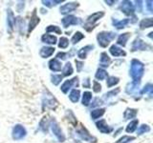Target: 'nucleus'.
Returning <instances> with one entry per match:
<instances>
[{"label":"nucleus","instance_id":"6","mask_svg":"<svg viewBox=\"0 0 153 143\" xmlns=\"http://www.w3.org/2000/svg\"><path fill=\"white\" fill-rule=\"evenodd\" d=\"M78 133L81 136L82 139H84L85 141L88 142H96V138L94 136H92L91 135H89V133L86 131V129L83 127H80L78 130Z\"/></svg>","mask_w":153,"mask_h":143},{"label":"nucleus","instance_id":"23","mask_svg":"<svg viewBox=\"0 0 153 143\" xmlns=\"http://www.w3.org/2000/svg\"><path fill=\"white\" fill-rule=\"evenodd\" d=\"M104 109H96V110H93L92 112H91V117L92 119H97L99 117H100L104 114Z\"/></svg>","mask_w":153,"mask_h":143},{"label":"nucleus","instance_id":"9","mask_svg":"<svg viewBox=\"0 0 153 143\" xmlns=\"http://www.w3.org/2000/svg\"><path fill=\"white\" fill-rule=\"evenodd\" d=\"M121 10L123 12V13L127 14H132L134 12V7L130 1H123L121 5Z\"/></svg>","mask_w":153,"mask_h":143},{"label":"nucleus","instance_id":"2","mask_svg":"<svg viewBox=\"0 0 153 143\" xmlns=\"http://www.w3.org/2000/svg\"><path fill=\"white\" fill-rule=\"evenodd\" d=\"M114 37H115V33L110 32H102L97 36L99 44L102 47H106Z\"/></svg>","mask_w":153,"mask_h":143},{"label":"nucleus","instance_id":"5","mask_svg":"<svg viewBox=\"0 0 153 143\" xmlns=\"http://www.w3.org/2000/svg\"><path fill=\"white\" fill-rule=\"evenodd\" d=\"M51 127H52V131L53 133H54V135L57 137V139H59V141H64L65 137L63 136V133H62L61 129L59 128V124H57L55 120H53L52 123H51Z\"/></svg>","mask_w":153,"mask_h":143},{"label":"nucleus","instance_id":"40","mask_svg":"<svg viewBox=\"0 0 153 143\" xmlns=\"http://www.w3.org/2000/svg\"><path fill=\"white\" fill-rule=\"evenodd\" d=\"M94 92L99 93L100 90H102V86L100 85V83H98L97 81H94V87H93Z\"/></svg>","mask_w":153,"mask_h":143},{"label":"nucleus","instance_id":"3","mask_svg":"<svg viewBox=\"0 0 153 143\" xmlns=\"http://www.w3.org/2000/svg\"><path fill=\"white\" fill-rule=\"evenodd\" d=\"M103 16V13L102 12H100V13H93L92 15H90L87 19V22H86V24L84 25V28L87 30L88 27H91L90 28V30L91 29H93V26H94V24L95 22H97L99 19L100 17H102Z\"/></svg>","mask_w":153,"mask_h":143},{"label":"nucleus","instance_id":"21","mask_svg":"<svg viewBox=\"0 0 153 143\" xmlns=\"http://www.w3.org/2000/svg\"><path fill=\"white\" fill-rule=\"evenodd\" d=\"M138 87H139V82L138 81H134V82L129 84L126 87V93L127 94H133L134 92L138 91Z\"/></svg>","mask_w":153,"mask_h":143},{"label":"nucleus","instance_id":"17","mask_svg":"<svg viewBox=\"0 0 153 143\" xmlns=\"http://www.w3.org/2000/svg\"><path fill=\"white\" fill-rule=\"evenodd\" d=\"M92 49H93V46H91V45H88V46H85L83 48H81V49L78 52V56L81 59H84L86 57V55H87V52L90 50H92Z\"/></svg>","mask_w":153,"mask_h":143},{"label":"nucleus","instance_id":"33","mask_svg":"<svg viewBox=\"0 0 153 143\" xmlns=\"http://www.w3.org/2000/svg\"><path fill=\"white\" fill-rule=\"evenodd\" d=\"M69 45V40L67 39L66 37H61L59 39V47L61 48V49H65Z\"/></svg>","mask_w":153,"mask_h":143},{"label":"nucleus","instance_id":"8","mask_svg":"<svg viewBox=\"0 0 153 143\" xmlns=\"http://www.w3.org/2000/svg\"><path fill=\"white\" fill-rule=\"evenodd\" d=\"M78 7H79L78 3H67V4L63 5V6L60 8V13H63V14H66L68 13L75 11V10Z\"/></svg>","mask_w":153,"mask_h":143},{"label":"nucleus","instance_id":"44","mask_svg":"<svg viewBox=\"0 0 153 143\" xmlns=\"http://www.w3.org/2000/svg\"><path fill=\"white\" fill-rule=\"evenodd\" d=\"M151 5H152V1H147V7H148V10H149L150 12H152Z\"/></svg>","mask_w":153,"mask_h":143},{"label":"nucleus","instance_id":"18","mask_svg":"<svg viewBox=\"0 0 153 143\" xmlns=\"http://www.w3.org/2000/svg\"><path fill=\"white\" fill-rule=\"evenodd\" d=\"M41 40L44 43H47V44L53 45V44H56V37L54 35H44L41 37Z\"/></svg>","mask_w":153,"mask_h":143},{"label":"nucleus","instance_id":"35","mask_svg":"<svg viewBox=\"0 0 153 143\" xmlns=\"http://www.w3.org/2000/svg\"><path fill=\"white\" fill-rule=\"evenodd\" d=\"M61 80H62V75H60V74H54V75H52V83L54 84V85L59 84Z\"/></svg>","mask_w":153,"mask_h":143},{"label":"nucleus","instance_id":"30","mask_svg":"<svg viewBox=\"0 0 153 143\" xmlns=\"http://www.w3.org/2000/svg\"><path fill=\"white\" fill-rule=\"evenodd\" d=\"M138 123H139L138 120H133V121H131L127 125V127H126V132L127 133H133L137 129Z\"/></svg>","mask_w":153,"mask_h":143},{"label":"nucleus","instance_id":"25","mask_svg":"<svg viewBox=\"0 0 153 143\" xmlns=\"http://www.w3.org/2000/svg\"><path fill=\"white\" fill-rule=\"evenodd\" d=\"M7 15H8V25H9V28L12 30V29L13 28V25H14V22H16V20H14L13 13V12L11 11V10H9V11H8Z\"/></svg>","mask_w":153,"mask_h":143},{"label":"nucleus","instance_id":"12","mask_svg":"<svg viewBox=\"0 0 153 143\" xmlns=\"http://www.w3.org/2000/svg\"><path fill=\"white\" fill-rule=\"evenodd\" d=\"M96 125H97V128L102 133H110V132L112 131V129L107 125V123L105 122V120H103V119H102V120L99 121V122H97V124H96Z\"/></svg>","mask_w":153,"mask_h":143},{"label":"nucleus","instance_id":"26","mask_svg":"<svg viewBox=\"0 0 153 143\" xmlns=\"http://www.w3.org/2000/svg\"><path fill=\"white\" fill-rule=\"evenodd\" d=\"M128 22H129L128 19H123V20H121V21L114 20L113 21V24H114V26L116 27L117 29H123V28H124V27L127 25Z\"/></svg>","mask_w":153,"mask_h":143},{"label":"nucleus","instance_id":"42","mask_svg":"<svg viewBox=\"0 0 153 143\" xmlns=\"http://www.w3.org/2000/svg\"><path fill=\"white\" fill-rule=\"evenodd\" d=\"M65 56H66V55L64 54V52H59V54H57V55H56L57 58H62V59H64V58H65ZM57 58H56V59H57Z\"/></svg>","mask_w":153,"mask_h":143},{"label":"nucleus","instance_id":"15","mask_svg":"<svg viewBox=\"0 0 153 143\" xmlns=\"http://www.w3.org/2000/svg\"><path fill=\"white\" fill-rule=\"evenodd\" d=\"M49 68L54 72H59L61 70V63L56 58H54L49 62Z\"/></svg>","mask_w":153,"mask_h":143},{"label":"nucleus","instance_id":"32","mask_svg":"<svg viewBox=\"0 0 153 143\" xmlns=\"http://www.w3.org/2000/svg\"><path fill=\"white\" fill-rule=\"evenodd\" d=\"M118 83H119V78L116 77V76H110V77H108V79H107L108 87H112V86H115Z\"/></svg>","mask_w":153,"mask_h":143},{"label":"nucleus","instance_id":"39","mask_svg":"<svg viewBox=\"0 0 153 143\" xmlns=\"http://www.w3.org/2000/svg\"><path fill=\"white\" fill-rule=\"evenodd\" d=\"M133 139H134V137H132V136H123L121 138V139H119V141L117 143H127L128 141L133 140Z\"/></svg>","mask_w":153,"mask_h":143},{"label":"nucleus","instance_id":"16","mask_svg":"<svg viewBox=\"0 0 153 143\" xmlns=\"http://www.w3.org/2000/svg\"><path fill=\"white\" fill-rule=\"evenodd\" d=\"M39 23V18H38L37 16H36V12H33V16H32V18H31V21H30V25H29V29H28V32H32L33 29L36 28V26L37 25V24Z\"/></svg>","mask_w":153,"mask_h":143},{"label":"nucleus","instance_id":"38","mask_svg":"<svg viewBox=\"0 0 153 143\" xmlns=\"http://www.w3.org/2000/svg\"><path fill=\"white\" fill-rule=\"evenodd\" d=\"M152 85L151 84H147L145 88L143 90V93H146V94H149L150 95L152 94Z\"/></svg>","mask_w":153,"mask_h":143},{"label":"nucleus","instance_id":"19","mask_svg":"<svg viewBox=\"0 0 153 143\" xmlns=\"http://www.w3.org/2000/svg\"><path fill=\"white\" fill-rule=\"evenodd\" d=\"M129 36H130V33H129V32H126V33H123V35H121L119 36L118 40H117L118 44L124 47V46H126V44L127 40H128Z\"/></svg>","mask_w":153,"mask_h":143},{"label":"nucleus","instance_id":"10","mask_svg":"<svg viewBox=\"0 0 153 143\" xmlns=\"http://www.w3.org/2000/svg\"><path fill=\"white\" fill-rule=\"evenodd\" d=\"M76 83L78 84V77H75V78L71 79V80H66L65 82H64L63 84H62L60 90H61L64 94L68 93V91L72 88V86H73L74 84H76Z\"/></svg>","mask_w":153,"mask_h":143},{"label":"nucleus","instance_id":"24","mask_svg":"<svg viewBox=\"0 0 153 143\" xmlns=\"http://www.w3.org/2000/svg\"><path fill=\"white\" fill-rule=\"evenodd\" d=\"M91 99H92V93L90 92H85L82 95V104L84 106H88Z\"/></svg>","mask_w":153,"mask_h":143},{"label":"nucleus","instance_id":"34","mask_svg":"<svg viewBox=\"0 0 153 143\" xmlns=\"http://www.w3.org/2000/svg\"><path fill=\"white\" fill-rule=\"evenodd\" d=\"M84 37V35H82L81 32H76L75 33V35L73 36V38H72V42L74 43V44H76V43H78L79 40H81L82 38Z\"/></svg>","mask_w":153,"mask_h":143},{"label":"nucleus","instance_id":"36","mask_svg":"<svg viewBox=\"0 0 153 143\" xmlns=\"http://www.w3.org/2000/svg\"><path fill=\"white\" fill-rule=\"evenodd\" d=\"M150 131V128L148 125H146V124H143V125L140 126V128L138 129V135H142V133H146V132H149Z\"/></svg>","mask_w":153,"mask_h":143},{"label":"nucleus","instance_id":"22","mask_svg":"<svg viewBox=\"0 0 153 143\" xmlns=\"http://www.w3.org/2000/svg\"><path fill=\"white\" fill-rule=\"evenodd\" d=\"M110 63V58L107 55L106 52H102V55H100V65L102 67H108Z\"/></svg>","mask_w":153,"mask_h":143},{"label":"nucleus","instance_id":"11","mask_svg":"<svg viewBox=\"0 0 153 143\" xmlns=\"http://www.w3.org/2000/svg\"><path fill=\"white\" fill-rule=\"evenodd\" d=\"M146 48H148V46L143 42L142 39L138 38L135 41L133 42L132 44V51H137V50H146Z\"/></svg>","mask_w":153,"mask_h":143},{"label":"nucleus","instance_id":"28","mask_svg":"<svg viewBox=\"0 0 153 143\" xmlns=\"http://www.w3.org/2000/svg\"><path fill=\"white\" fill-rule=\"evenodd\" d=\"M107 77V73L103 69H99L96 73V78L99 80H103L104 78Z\"/></svg>","mask_w":153,"mask_h":143},{"label":"nucleus","instance_id":"20","mask_svg":"<svg viewBox=\"0 0 153 143\" xmlns=\"http://www.w3.org/2000/svg\"><path fill=\"white\" fill-rule=\"evenodd\" d=\"M79 94H80V93H79V90H73L72 92L70 93V94H69V98H70V100L72 102H74V103H76V102H78L79 101Z\"/></svg>","mask_w":153,"mask_h":143},{"label":"nucleus","instance_id":"4","mask_svg":"<svg viewBox=\"0 0 153 143\" xmlns=\"http://www.w3.org/2000/svg\"><path fill=\"white\" fill-rule=\"evenodd\" d=\"M26 136V130L25 128L21 125H16L13 129V139H21Z\"/></svg>","mask_w":153,"mask_h":143},{"label":"nucleus","instance_id":"1","mask_svg":"<svg viewBox=\"0 0 153 143\" xmlns=\"http://www.w3.org/2000/svg\"><path fill=\"white\" fill-rule=\"evenodd\" d=\"M143 74V65L141 63L139 60L134 59L131 62V68H130V75L131 77L135 80L138 81L142 77V75Z\"/></svg>","mask_w":153,"mask_h":143},{"label":"nucleus","instance_id":"31","mask_svg":"<svg viewBox=\"0 0 153 143\" xmlns=\"http://www.w3.org/2000/svg\"><path fill=\"white\" fill-rule=\"evenodd\" d=\"M72 74H73V67H72L70 62H68V63L65 64L63 68V74L67 76V75H71Z\"/></svg>","mask_w":153,"mask_h":143},{"label":"nucleus","instance_id":"7","mask_svg":"<svg viewBox=\"0 0 153 143\" xmlns=\"http://www.w3.org/2000/svg\"><path fill=\"white\" fill-rule=\"evenodd\" d=\"M61 22H62V25H63L64 28H68L71 25H76V24H78L79 19L74 15H68L62 19Z\"/></svg>","mask_w":153,"mask_h":143},{"label":"nucleus","instance_id":"27","mask_svg":"<svg viewBox=\"0 0 153 143\" xmlns=\"http://www.w3.org/2000/svg\"><path fill=\"white\" fill-rule=\"evenodd\" d=\"M152 18H146V19H143L140 23V27L141 29H145V28H150L152 26Z\"/></svg>","mask_w":153,"mask_h":143},{"label":"nucleus","instance_id":"37","mask_svg":"<svg viewBox=\"0 0 153 143\" xmlns=\"http://www.w3.org/2000/svg\"><path fill=\"white\" fill-rule=\"evenodd\" d=\"M47 32H56V33H61V30L59 28V27H56V26H49L47 28Z\"/></svg>","mask_w":153,"mask_h":143},{"label":"nucleus","instance_id":"29","mask_svg":"<svg viewBox=\"0 0 153 143\" xmlns=\"http://www.w3.org/2000/svg\"><path fill=\"white\" fill-rule=\"evenodd\" d=\"M137 114V111L134 109H127L126 112H124V117L126 119H130V118H133L135 117Z\"/></svg>","mask_w":153,"mask_h":143},{"label":"nucleus","instance_id":"41","mask_svg":"<svg viewBox=\"0 0 153 143\" xmlns=\"http://www.w3.org/2000/svg\"><path fill=\"white\" fill-rule=\"evenodd\" d=\"M119 91H120L119 89H117L116 91L114 90V91H112V92H110V93L106 94H105V95H106V97H111L112 94H114V95H115V94H118V93H119Z\"/></svg>","mask_w":153,"mask_h":143},{"label":"nucleus","instance_id":"43","mask_svg":"<svg viewBox=\"0 0 153 143\" xmlns=\"http://www.w3.org/2000/svg\"><path fill=\"white\" fill-rule=\"evenodd\" d=\"M89 82H90V80L87 78V79H85V82H83V87H86V88H88L89 87Z\"/></svg>","mask_w":153,"mask_h":143},{"label":"nucleus","instance_id":"13","mask_svg":"<svg viewBox=\"0 0 153 143\" xmlns=\"http://www.w3.org/2000/svg\"><path fill=\"white\" fill-rule=\"evenodd\" d=\"M110 52H111V55L113 56H124L126 54V52L123 51L121 48H119L118 46L116 45H113L111 46V48H110Z\"/></svg>","mask_w":153,"mask_h":143},{"label":"nucleus","instance_id":"45","mask_svg":"<svg viewBox=\"0 0 153 143\" xmlns=\"http://www.w3.org/2000/svg\"><path fill=\"white\" fill-rule=\"evenodd\" d=\"M76 63L78 64V67H79V71H80V69H81V67H82V63H81V62H79V61H76Z\"/></svg>","mask_w":153,"mask_h":143},{"label":"nucleus","instance_id":"14","mask_svg":"<svg viewBox=\"0 0 153 143\" xmlns=\"http://www.w3.org/2000/svg\"><path fill=\"white\" fill-rule=\"evenodd\" d=\"M55 49L52 47H43L42 49L40 50V56L43 57V58H46V57L51 56L53 54H54Z\"/></svg>","mask_w":153,"mask_h":143}]
</instances>
